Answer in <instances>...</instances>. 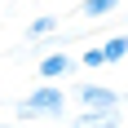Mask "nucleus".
Wrapping results in <instances>:
<instances>
[{"instance_id":"nucleus-1","label":"nucleus","mask_w":128,"mask_h":128,"mask_svg":"<svg viewBox=\"0 0 128 128\" xmlns=\"http://www.w3.org/2000/svg\"><path fill=\"white\" fill-rule=\"evenodd\" d=\"M66 88H58L53 80H40L36 88L13 102V115L18 119H66Z\"/></svg>"},{"instance_id":"nucleus-3","label":"nucleus","mask_w":128,"mask_h":128,"mask_svg":"<svg viewBox=\"0 0 128 128\" xmlns=\"http://www.w3.org/2000/svg\"><path fill=\"white\" fill-rule=\"evenodd\" d=\"M71 97H75L80 106H124V97H119L115 88L97 84V80H80L75 88H71Z\"/></svg>"},{"instance_id":"nucleus-7","label":"nucleus","mask_w":128,"mask_h":128,"mask_svg":"<svg viewBox=\"0 0 128 128\" xmlns=\"http://www.w3.org/2000/svg\"><path fill=\"white\" fill-rule=\"evenodd\" d=\"M53 31H58V18H53V13H40V18L26 22V40H44V36H53Z\"/></svg>"},{"instance_id":"nucleus-5","label":"nucleus","mask_w":128,"mask_h":128,"mask_svg":"<svg viewBox=\"0 0 128 128\" xmlns=\"http://www.w3.org/2000/svg\"><path fill=\"white\" fill-rule=\"evenodd\" d=\"M102 58H106V66H119L128 58V31H119V36H110L102 44Z\"/></svg>"},{"instance_id":"nucleus-8","label":"nucleus","mask_w":128,"mask_h":128,"mask_svg":"<svg viewBox=\"0 0 128 128\" xmlns=\"http://www.w3.org/2000/svg\"><path fill=\"white\" fill-rule=\"evenodd\" d=\"M80 66H88V71H97V66H106V58H102V44H88V49L80 53Z\"/></svg>"},{"instance_id":"nucleus-2","label":"nucleus","mask_w":128,"mask_h":128,"mask_svg":"<svg viewBox=\"0 0 128 128\" xmlns=\"http://www.w3.org/2000/svg\"><path fill=\"white\" fill-rule=\"evenodd\" d=\"M71 128H124V106H80V115H66Z\"/></svg>"},{"instance_id":"nucleus-4","label":"nucleus","mask_w":128,"mask_h":128,"mask_svg":"<svg viewBox=\"0 0 128 128\" xmlns=\"http://www.w3.org/2000/svg\"><path fill=\"white\" fill-rule=\"evenodd\" d=\"M71 71H75V58L62 53V49H53V53L40 58V80H62V75H71Z\"/></svg>"},{"instance_id":"nucleus-9","label":"nucleus","mask_w":128,"mask_h":128,"mask_svg":"<svg viewBox=\"0 0 128 128\" xmlns=\"http://www.w3.org/2000/svg\"><path fill=\"white\" fill-rule=\"evenodd\" d=\"M0 128H13V124H0Z\"/></svg>"},{"instance_id":"nucleus-6","label":"nucleus","mask_w":128,"mask_h":128,"mask_svg":"<svg viewBox=\"0 0 128 128\" xmlns=\"http://www.w3.org/2000/svg\"><path fill=\"white\" fill-rule=\"evenodd\" d=\"M115 9H119V0H84V4H80V13H84L88 22H97V18H110Z\"/></svg>"},{"instance_id":"nucleus-10","label":"nucleus","mask_w":128,"mask_h":128,"mask_svg":"<svg viewBox=\"0 0 128 128\" xmlns=\"http://www.w3.org/2000/svg\"><path fill=\"white\" fill-rule=\"evenodd\" d=\"M0 4H4V0H0Z\"/></svg>"}]
</instances>
